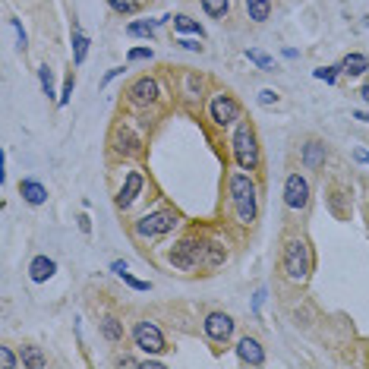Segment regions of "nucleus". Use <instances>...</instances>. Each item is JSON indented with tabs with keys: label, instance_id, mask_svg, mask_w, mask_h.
Instances as JSON below:
<instances>
[{
	"label": "nucleus",
	"instance_id": "f257e3e1",
	"mask_svg": "<svg viewBox=\"0 0 369 369\" xmlns=\"http://www.w3.org/2000/svg\"><path fill=\"white\" fill-rule=\"evenodd\" d=\"M227 202L240 227H253L259 218V180L249 171H233L227 177Z\"/></svg>",
	"mask_w": 369,
	"mask_h": 369
},
{
	"label": "nucleus",
	"instance_id": "f03ea898",
	"mask_svg": "<svg viewBox=\"0 0 369 369\" xmlns=\"http://www.w3.org/2000/svg\"><path fill=\"white\" fill-rule=\"evenodd\" d=\"M281 274L290 284H306L313 278V246L303 233H290L281 246Z\"/></svg>",
	"mask_w": 369,
	"mask_h": 369
},
{
	"label": "nucleus",
	"instance_id": "7ed1b4c3",
	"mask_svg": "<svg viewBox=\"0 0 369 369\" xmlns=\"http://www.w3.org/2000/svg\"><path fill=\"white\" fill-rule=\"evenodd\" d=\"M180 212L174 208V205H155L151 212L139 215L136 221L130 224V233L139 240V243H151V240H161L167 237V233H174L180 227Z\"/></svg>",
	"mask_w": 369,
	"mask_h": 369
},
{
	"label": "nucleus",
	"instance_id": "20e7f679",
	"mask_svg": "<svg viewBox=\"0 0 369 369\" xmlns=\"http://www.w3.org/2000/svg\"><path fill=\"white\" fill-rule=\"evenodd\" d=\"M227 145H231V158L233 164H237L240 171H249L256 174L262 164V145H259V133H256V126L249 120H240L237 126L231 130V139H227Z\"/></svg>",
	"mask_w": 369,
	"mask_h": 369
},
{
	"label": "nucleus",
	"instance_id": "39448f33",
	"mask_svg": "<svg viewBox=\"0 0 369 369\" xmlns=\"http://www.w3.org/2000/svg\"><path fill=\"white\" fill-rule=\"evenodd\" d=\"M205 243L208 240L202 237H180L177 243L167 249V265L174 268V272H183V274H192L199 272V268L205 265Z\"/></svg>",
	"mask_w": 369,
	"mask_h": 369
},
{
	"label": "nucleus",
	"instance_id": "423d86ee",
	"mask_svg": "<svg viewBox=\"0 0 369 369\" xmlns=\"http://www.w3.org/2000/svg\"><path fill=\"white\" fill-rule=\"evenodd\" d=\"M205 114H208V123L215 130H233L240 120H243V104L231 95V92H212L208 104H205Z\"/></svg>",
	"mask_w": 369,
	"mask_h": 369
},
{
	"label": "nucleus",
	"instance_id": "0eeeda50",
	"mask_svg": "<svg viewBox=\"0 0 369 369\" xmlns=\"http://www.w3.org/2000/svg\"><path fill=\"white\" fill-rule=\"evenodd\" d=\"M164 98V89L161 82L155 76H139V79L130 82V89H126V104L133 110H155Z\"/></svg>",
	"mask_w": 369,
	"mask_h": 369
},
{
	"label": "nucleus",
	"instance_id": "6e6552de",
	"mask_svg": "<svg viewBox=\"0 0 369 369\" xmlns=\"http://www.w3.org/2000/svg\"><path fill=\"white\" fill-rule=\"evenodd\" d=\"M281 199H284L287 212H306L309 202H313V183H309L306 174L290 171L284 177V190H281Z\"/></svg>",
	"mask_w": 369,
	"mask_h": 369
},
{
	"label": "nucleus",
	"instance_id": "1a4fd4ad",
	"mask_svg": "<svg viewBox=\"0 0 369 369\" xmlns=\"http://www.w3.org/2000/svg\"><path fill=\"white\" fill-rule=\"evenodd\" d=\"M130 338H133V344H136V350H142L145 356H158L167 350V338H164V331L158 328V322H151V319L133 322Z\"/></svg>",
	"mask_w": 369,
	"mask_h": 369
},
{
	"label": "nucleus",
	"instance_id": "9d476101",
	"mask_svg": "<svg viewBox=\"0 0 369 369\" xmlns=\"http://www.w3.org/2000/svg\"><path fill=\"white\" fill-rule=\"evenodd\" d=\"M142 145H145L142 130H136L130 120H120L114 130H110V151H114L117 158H136V155H142Z\"/></svg>",
	"mask_w": 369,
	"mask_h": 369
},
{
	"label": "nucleus",
	"instance_id": "9b49d317",
	"mask_svg": "<svg viewBox=\"0 0 369 369\" xmlns=\"http://www.w3.org/2000/svg\"><path fill=\"white\" fill-rule=\"evenodd\" d=\"M202 335L208 338L212 344H227L233 335H237V322H233V315L221 313V309H215V313H208L202 319Z\"/></svg>",
	"mask_w": 369,
	"mask_h": 369
},
{
	"label": "nucleus",
	"instance_id": "f8f14e48",
	"mask_svg": "<svg viewBox=\"0 0 369 369\" xmlns=\"http://www.w3.org/2000/svg\"><path fill=\"white\" fill-rule=\"evenodd\" d=\"M145 183H149V180H145V174L139 171V167H130V171L123 174L120 190H117V199H114L117 208H120V212H130L133 205H136V199L145 192Z\"/></svg>",
	"mask_w": 369,
	"mask_h": 369
},
{
	"label": "nucleus",
	"instance_id": "ddd939ff",
	"mask_svg": "<svg viewBox=\"0 0 369 369\" xmlns=\"http://www.w3.org/2000/svg\"><path fill=\"white\" fill-rule=\"evenodd\" d=\"M233 354H237V360L243 363V366H265V347H262V341L253 338V335L240 338L237 347H233Z\"/></svg>",
	"mask_w": 369,
	"mask_h": 369
},
{
	"label": "nucleus",
	"instance_id": "4468645a",
	"mask_svg": "<svg viewBox=\"0 0 369 369\" xmlns=\"http://www.w3.org/2000/svg\"><path fill=\"white\" fill-rule=\"evenodd\" d=\"M325 161H328L325 142H319V139H309V142L300 145V164L306 167V171H319V167H325Z\"/></svg>",
	"mask_w": 369,
	"mask_h": 369
},
{
	"label": "nucleus",
	"instance_id": "2eb2a0df",
	"mask_svg": "<svg viewBox=\"0 0 369 369\" xmlns=\"http://www.w3.org/2000/svg\"><path fill=\"white\" fill-rule=\"evenodd\" d=\"M28 281H32V284H48L51 278H54L57 274V262L51 259V256H32V259H28Z\"/></svg>",
	"mask_w": 369,
	"mask_h": 369
},
{
	"label": "nucleus",
	"instance_id": "dca6fc26",
	"mask_svg": "<svg viewBox=\"0 0 369 369\" xmlns=\"http://www.w3.org/2000/svg\"><path fill=\"white\" fill-rule=\"evenodd\" d=\"M171 19H174V13L161 16V19H133V22H126V35L130 38H142V41H155L158 26H164V22H171Z\"/></svg>",
	"mask_w": 369,
	"mask_h": 369
},
{
	"label": "nucleus",
	"instance_id": "f3484780",
	"mask_svg": "<svg viewBox=\"0 0 369 369\" xmlns=\"http://www.w3.org/2000/svg\"><path fill=\"white\" fill-rule=\"evenodd\" d=\"M98 331H101V338L108 344H114V347L126 341V328H123V322L117 319L114 313H104L101 319H98Z\"/></svg>",
	"mask_w": 369,
	"mask_h": 369
},
{
	"label": "nucleus",
	"instance_id": "a211bd4d",
	"mask_svg": "<svg viewBox=\"0 0 369 369\" xmlns=\"http://www.w3.org/2000/svg\"><path fill=\"white\" fill-rule=\"evenodd\" d=\"M19 196H22V202H26V205L38 208V205L48 202V186L41 183V180L26 177V180H19Z\"/></svg>",
	"mask_w": 369,
	"mask_h": 369
},
{
	"label": "nucleus",
	"instance_id": "6ab92c4d",
	"mask_svg": "<svg viewBox=\"0 0 369 369\" xmlns=\"http://www.w3.org/2000/svg\"><path fill=\"white\" fill-rule=\"evenodd\" d=\"M180 82H183L180 95H183L186 101H202V98H205V82H202V76H199V73L183 69V73H180Z\"/></svg>",
	"mask_w": 369,
	"mask_h": 369
},
{
	"label": "nucleus",
	"instance_id": "aec40b11",
	"mask_svg": "<svg viewBox=\"0 0 369 369\" xmlns=\"http://www.w3.org/2000/svg\"><path fill=\"white\" fill-rule=\"evenodd\" d=\"M341 73L347 76V79H360V76H369V57L360 54V51H350V54L341 60Z\"/></svg>",
	"mask_w": 369,
	"mask_h": 369
},
{
	"label": "nucleus",
	"instance_id": "412c9836",
	"mask_svg": "<svg viewBox=\"0 0 369 369\" xmlns=\"http://www.w3.org/2000/svg\"><path fill=\"white\" fill-rule=\"evenodd\" d=\"M243 10H246V19L256 22V26H262V22L272 19L274 3L272 0H243Z\"/></svg>",
	"mask_w": 369,
	"mask_h": 369
},
{
	"label": "nucleus",
	"instance_id": "4be33fe9",
	"mask_svg": "<svg viewBox=\"0 0 369 369\" xmlns=\"http://www.w3.org/2000/svg\"><path fill=\"white\" fill-rule=\"evenodd\" d=\"M174 32L177 35H192V38H202L205 41V26L199 19H192V16L186 13H174Z\"/></svg>",
	"mask_w": 369,
	"mask_h": 369
},
{
	"label": "nucleus",
	"instance_id": "5701e85b",
	"mask_svg": "<svg viewBox=\"0 0 369 369\" xmlns=\"http://www.w3.org/2000/svg\"><path fill=\"white\" fill-rule=\"evenodd\" d=\"M227 262V246L218 243V240H208L205 243V272H215V268H221Z\"/></svg>",
	"mask_w": 369,
	"mask_h": 369
},
{
	"label": "nucleus",
	"instance_id": "b1692460",
	"mask_svg": "<svg viewBox=\"0 0 369 369\" xmlns=\"http://www.w3.org/2000/svg\"><path fill=\"white\" fill-rule=\"evenodd\" d=\"M69 44H73V67H82V63H85V57H89L92 38L82 32V28H73V38H69Z\"/></svg>",
	"mask_w": 369,
	"mask_h": 369
},
{
	"label": "nucleus",
	"instance_id": "393cba45",
	"mask_svg": "<svg viewBox=\"0 0 369 369\" xmlns=\"http://www.w3.org/2000/svg\"><path fill=\"white\" fill-rule=\"evenodd\" d=\"M199 7H202V13L208 16V19L224 22L227 16H231V0H199Z\"/></svg>",
	"mask_w": 369,
	"mask_h": 369
},
{
	"label": "nucleus",
	"instance_id": "a878e982",
	"mask_svg": "<svg viewBox=\"0 0 369 369\" xmlns=\"http://www.w3.org/2000/svg\"><path fill=\"white\" fill-rule=\"evenodd\" d=\"M19 360L26 369H44L48 366V356L41 354V347H35V344H28V347L19 350Z\"/></svg>",
	"mask_w": 369,
	"mask_h": 369
},
{
	"label": "nucleus",
	"instance_id": "bb28decb",
	"mask_svg": "<svg viewBox=\"0 0 369 369\" xmlns=\"http://www.w3.org/2000/svg\"><path fill=\"white\" fill-rule=\"evenodd\" d=\"M38 82H41V92H44L51 101H57V98H60V92H57V82H54V69H51L48 63H41V67H38Z\"/></svg>",
	"mask_w": 369,
	"mask_h": 369
},
{
	"label": "nucleus",
	"instance_id": "cd10ccee",
	"mask_svg": "<svg viewBox=\"0 0 369 369\" xmlns=\"http://www.w3.org/2000/svg\"><path fill=\"white\" fill-rule=\"evenodd\" d=\"M246 60L256 63V69H262V73H274V57H268L259 48H246Z\"/></svg>",
	"mask_w": 369,
	"mask_h": 369
},
{
	"label": "nucleus",
	"instance_id": "c85d7f7f",
	"mask_svg": "<svg viewBox=\"0 0 369 369\" xmlns=\"http://www.w3.org/2000/svg\"><path fill=\"white\" fill-rule=\"evenodd\" d=\"M313 76L319 82H325V85H338V79H341V63H328V67H315Z\"/></svg>",
	"mask_w": 369,
	"mask_h": 369
},
{
	"label": "nucleus",
	"instance_id": "c756f323",
	"mask_svg": "<svg viewBox=\"0 0 369 369\" xmlns=\"http://www.w3.org/2000/svg\"><path fill=\"white\" fill-rule=\"evenodd\" d=\"M108 7L120 16H136L142 10V0H108Z\"/></svg>",
	"mask_w": 369,
	"mask_h": 369
},
{
	"label": "nucleus",
	"instance_id": "7c9ffc66",
	"mask_svg": "<svg viewBox=\"0 0 369 369\" xmlns=\"http://www.w3.org/2000/svg\"><path fill=\"white\" fill-rule=\"evenodd\" d=\"M73 89H76V73H73V69H69V73L63 76L60 98H57V104H60V108H67V104H69V98H73Z\"/></svg>",
	"mask_w": 369,
	"mask_h": 369
},
{
	"label": "nucleus",
	"instance_id": "2f4dec72",
	"mask_svg": "<svg viewBox=\"0 0 369 369\" xmlns=\"http://www.w3.org/2000/svg\"><path fill=\"white\" fill-rule=\"evenodd\" d=\"M120 281H123V284H126V287H133V290H139V294H149V290H151V281L136 278V274H133L130 268H126V272L120 274Z\"/></svg>",
	"mask_w": 369,
	"mask_h": 369
},
{
	"label": "nucleus",
	"instance_id": "473e14b6",
	"mask_svg": "<svg viewBox=\"0 0 369 369\" xmlns=\"http://www.w3.org/2000/svg\"><path fill=\"white\" fill-rule=\"evenodd\" d=\"M145 60H155V51L149 44H139V48L126 51V63H145Z\"/></svg>",
	"mask_w": 369,
	"mask_h": 369
},
{
	"label": "nucleus",
	"instance_id": "72a5a7b5",
	"mask_svg": "<svg viewBox=\"0 0 369 369\" xmlns=\"http://www.w3.org/2000/svg\"><path fill=\"white\" fill-rule=\"evenodd\" d=\"M202 38H192V35H177V48H183V51H190V54H202V44H199Z\"/></svg>",
	"mask_w": 369,
	"mask_h": 369
},
{
	"label": "nucleus",
	"instance_id": "f704fd0d",
	"mask_svg": "<svg viewBox=\"0 0 369 369\" xmlns=\"http://www.w3.org/2000/svg\"><path fill=\"white\" fill-rule=\"evenodd\" d=\"M10 26L16 28V48L26 54V48H28V35H26V28H22V22L16 19V16H10Z\"/></svg>",
	"mask_w": 369,
	"mask_h": 369
},
{
	"label": "nucleus",
	"instance_id": "c9c22d12",
	"mask_svg": "<svg viewBox=\"0 0 369 369\" xmlns=\"http://www.w3.org/2000/svg\"><path fill=\"white\" fill-rule=\"evenodd\" d=\"M0 363H3V369H16V366H22V360L13 354V347H0Z\"/></svg>",
	"mask_w": 369,
	"mask_h": 369
},
{
	"label": "nucleus",
	"instance_id": "e433bc0d",
	"mask_svg": "<svg viewBox=\"0 0 369 369\" xmlns=\"http://www.w3.org/2000/svg\"><path fill=\"white\" fill-rule=\"evenodd\" d=\"M256 101L262 104V108H272V104L281 101V95L274 89H259V95H256Z\"/></svg>",
	"mask_w": 369,
	"mask_h": 369
},
{
	"label": "nucleus",
	"instance_id": "4c0bfd02",
	"mask_svg": "<svg viewBox=\"0 0 369 369\" xmlns=\"http://www.w3.org/2000/svg\"><path fill=\"white\" fill-rule=\"evenodd\" d=\"M114 363L117 366H142V360H136V356H130V354H120Z\"/></svg>",
	"mask_w": 369,
	"mask_h": 369
},
{
	"label": "nucleus",
	"instance_id": "58836bf2",
	"mask_svg": "<svg viewBox=\"0 0 369 369\" xmlns=\"http://www.w3.org/2000/svg\"><path fill=\"white\" fill-rule=\"evenodd\" d=\"M117 76H123V67H114V69H108V73H104V79H101V89H108V85L117 79Z\"/></svg>",
	"mask_w": 369,
	"mask_h": 369
},
{
	"label": "nucleus",
	"instance_id": "ea45409f",
	"mask_svg": "<svg viewBox=\"0 0 369 369\" xmlns=\"http://www.w3.org/2000/svg\"><path fill=\"white\" fill-rule=\"evenodd\" d=\"M76 224H79V231L85 233V237H89V233H92V218H89V215H85V212H82L79 218H76Z\"/></svg>",
	"mask_w": 369,
	"mask_h": 369
},
{
	"label": "nucleus",
	"instance_id": "a19ab883",
	"mask_svg": "<svg viewBox=\"0 0 369 369\" xmlns=\"http://www.w3.org/2000/svg\"><path fill=\"white\" fill-rule=\"evenodd\" d=\"M265 297H268V290H265V287H259V290H256V297H253V313H259V309H262Z\"/></svg>",
	"mask_w": 369,
	"mask_h": 369
},
{
	"label": "nucleus",
	"instance_id": "79ce46f5",
	"mask_svg": "<svg viewBox=\"0 0 369 369\" xmlns=\"http://www.w3.org/2000/svg\"><path fill=\"white\" fill-rule=\"evenodd\" d=\"M354 161L363 164V167H369V149H354Z\"/></svg>",
	"mask_w": 369,
	"mask_h": 369
},
{
	"label": "nucleus",
	"instance_id": "37998d69",
	"mask_svg": "<svg viewBox=\"0 0 369 369\" xmlns=\"http://www.w3.org/2000/svg\"><path fill=\"white\" fill-rule=\"evenodd\" d=\"M126 268H130V265H126V262H123V259H114V262H110V272H114L117 278H120V274L126 272Z\"/></svg>",
	"mask_w": 369,
	"mask_h": 369
},
{
	"label": "nucleus",
	"instance_id": "c03bdc74",
	"mask_svg": "<svg viewBox=\"0 0 369 369\" xmlns=\"http://www.w3.org/2000/svg\"><path fill=\"white\" fill-rule=\"evenodd\" d=\"M356 95H360V101H363V104H369V82H363V85H360V92H356Z\"/></svg>",
	"mask_w": 369,
	"mask_h": 369
},
{
	"label": "nucleus",
	"instance_id": "a18cd8bd",
	"mask_svg": "<svg viewBox=\"0 0 369 369\" xmlns=\"http://www.w3.org/2000/svg\"><path fill=\"white\" fill-rule=\"evenodd\" d=\"M142 366H149V369H161V360H155V356H145Z\"/></svg>",
	"mask_w": 369,
	"mask_h": 369
},
{
	"label": "nucleus",
	"instance_id": "49530a36",
	"mask_svg": "<svg viewBox=\"0 0 369 369\" xmlns=\"http://www.w3.org/2000/svg\"><path fill=\"white\" fill-rule=\"evenodd\" d=\"M297 57H300V51H297V48H284V60H297Z\"/></svg>",
	"mask_w": 369,
	"mask_h": 369
},
{
	"label": "nucleus",
	"instance_id": "de8ad7c7",
	"mask_svg": "<svg viewBox=\"0 0 369 369\" xmlns=\"http://www.w3.org/2000/svg\"><path fill=\"white\" fill-rule=\"evenodd\" d=\"M354 120H360V123H369V110H354Z\"/></svg>",
	"mask_w": 369,
	"mask_h": 369
}]
</instances>
